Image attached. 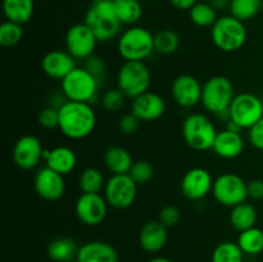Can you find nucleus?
I'll use <instances>...</instances> for the list:
<instances>
[{"mask_svg": "<svg viewBox=\"0 0 263 262\" xmlns=\"http://www.w3.org/2000/svg\"><path fill=\"white\" fill-rule=\"evenodd\" d=\"M134 162L131 153L123 146H109L104 153V164L112 175L128 174Z\"/></svg>", "mask_w": 263, "mask_h": 262, "instance_id": "nucleus-24", "label": "nucleus"}, {"mask_svg": "<svg viewBox=\"0 0 263 262\" xmlns=\"http://www.w3.org/2000/svg\"><path fill=\"white\" fill-rule=\"evenodd\" d=\"M39 125L43 126L44 128H58L59 127V109L48 105L43 108L37 115Z\"/></svg>", "mask_w": 263, "mask_h": 262, "instance_id": "nucleus-38", "label": "nucleus"}, {"mask_svg": "<svg viewBox=\"0 0 263 262\" xmlns=\"http://www.w3.org/2000/svg\"><path fill=\"white\" fill-rule=\"evenodd\" d=\"M23 38V28L20 23L5 21L0 26V45L3 48H12L17 45Z\"/></svg>", "mask_w": 263, "mask_h": 262, "instance_id": "nucleus-35", "label": "nucleus"}, {"mask_svg": "<svg viewBox=\"0 0 263 262\" xmlns=\"http://www.w3.org/2000/svg\"><path fill=\"white\" fill-rule=\"evenodd\" d=\"M33 189L36 194L44 200L54 202L61 199L66 193L64 176L51 170L50 167H41L33 179Z\"/></svg>", "mask_w": 263, "mask_h": 262, "instance_id": "nucleus-15", "label": "nucleus"}, {"mask_svg": "<svg viewBox=\"0 0 263 262\" xmlns=\"http://www.w3.org/2000/svg\"><path fill=\"white\" fill-rule=\"evenodd\" d=\"M180 46V36L175 31L164 28L154 35V51L162 55H170L177 51Z\"/></svg>", "mask_w": 263, "mask_h": 262, "instance_id": "nucleus-33", "label": "nucleus"}, {"mask_svg": "<svg viewBox=\"0 0 263 262\" xmlns=\"http://www.w3.org/2000/svg\"><path fill=\"white\" fill-rule=\"evenodd\" d=\"M248 140L256 149L263 151V117L248 131Z\"/></svg>", "mask_w": 263, "mask_h": 262, "instance_id": "nucleus-42", "label": "nucleus"}, {"mask_svg": "<svg viewBox=\"0 0 263 262\" xmlns=\"http://www.w3.org/2000/svg\"><path fill=\"white\" fill-rule=\"evenodd\" d=\"M192 22L198 27H212L218 20L217 10L210 3H197L189 10Z\"/></svg>", "mask_w": 263, "mask_h": 262, "instance_id": "nucleus-32", "label": "nucleus"}, {"mask_svg": "<svg viewBox=\"0 0 263 262\" xmlns=\"http://www.w3.org/2000/svg\"><path fill=\"white\" fill-rule=\"evenodd\" d=\"M97 113L91 103L67 100L59 108V130L71 140H81L94 133Z\"/></svg>", "mask_w": 263, "mask_h": 262, "instance_id": "nucleus-1", "label": "nucleus"}, {"mask_svg": "<svg viewBox=\"0 0 263 262\" xmlns=\"http://www.w3.org/2000/svg\"><path fill=\"white\" fill-rule=\"evenodd\" d=\"M100 82L85 67H76L61 81V89L67 100L91 103L97 98Z\"/></svg>", "mask_w": 263, "mask_h": 262, "instance_id": "nucleus-6", "label": "nucleus"}, {"mask_svg": "<svg viewBox=\"0 0 263 262\" xmlns=\"http://www.w3.org/2000/svg\"><path fill=\"white\" fill-rule=\"evenodd\" d=\"M148 262H172L171 259H168L167 257H162V256H157L153 257V258L149 259Z\"/></svg>", "mask_w": 263, "mask_h": 262, "instance_id": "nucleus-46", "label": "nucleus"}, {"mask_svg": "<svg viewBox=\"0 0 263 262\" xmlns=\"http://www.w3.org/2000/svg\"><path fill=\"white\" fill-rule=\"evenodd\" d=\"M43 144L37 136L23 135L13 146V162L22 170H32L43 161Z\"/></svg>", "mask_w": 263, "mask_h": 262, "instance_id": "nucleus-16", "label": "nucleus"}, {"mask_svg": "<svg viewBox=\"0 0 263 262\" xmlns=\"http://www.w3.org/2000/svg\"><path fill=\"white\" fill-rule=\"evenodd\" d=\"M108 202L100 193H82L76 200L74 212L80 222L86 226H98L108 215Z\"/></svg>", "mask_w": 263, "mask_h": 262, "instance_id": "nucleus-12", "label": "nucleus"}, {"mask_svg": "<svg viewBox=\"0 0 263 262\" xmlns=\"http://www.w3.org/2000/svg\"><path fill=\"white\" fill-rule=\"evenodd\" d=\"M66 50L73 57L76 61H85L92 54H95V48L99 43L92 31L87 27L85 22L76 23L71 26L66 33Z\"/></svg>", "mask_w": 263, "mask_h": 262, "instance_id": "nucleus-13", "label": "nucleus"}, {"mask_svg": "<svg viewBox=\"0 0 263 262\" xmlns=\"http://www.w3.org/2000/svg\"><path fill=\"white\" fill-rule=\"evenodd\" d=\"M126 95L118 87L109 89L103 94L102 105L107 112L117 113L123 108L126 103Z\"/></svg>", "mask_w": 263, "mask_h": 262, "instance_id": "nucleus-37", "label": "nucleus"}, {"mask_svg": "<svg viewBox=\"0 0 263 262\" xmlns=\"http://www.w3.org/2000/svg\"><path fill=\"white\" fill-rule=\"evenodd\" d=\"M235 97V89L231 80L218 74L208 79L203 85L200 103L205 110L217 116L229 110Z\"/></svg>", "mask_w": 263, "mask_h": 262, "instance_id": "nucleus-7", "label": "nucleus"}, {"mask_svg": "<svg viewBox=\"0 0 263 262\" xmlns=\"http://www.w3.org/2000/svg\"><path fill=\"white\" fill-rule=\"evenodd\" d=\"M163 223L157 221H148L139 231V244L148 253H158L166 247L168 233Z\"/></svg>", "mask_w": 263, "mask_h": 262, "instance_id": "nucleus-20", "label": "nucleus"}, {"mask_svg": "<svg viewBox=\"0 0 263 262\" xmlns=\"http://www.w3.org/2000/svg\"><path fill=\"white\" fill-rule=\"evenodd\" d=\"M85 63L84 67L90 72V73L94 74L99 82L102 84V80L104 79V74H105V63L99 55L97 54H92L91 57H89L87 59H85Z\"/></svg>", "mask_w": 263, "mask_h": 262, "instance_id": "nucleus-41", "label": "nucleus"}, {"mask_svg": "<svg viewBox=\"0 0 263 262\" xmlns=\"http://www.w3.org/2000/svg\"><path fill=\"white\" fill-rule=\"evenodd\" d=\"M139 185L128 174L112 175L105 182L103 195L109 207L116 210H126L135 203Z\"/></svg>", "mask_w": 263, "mask_h": 262, "instance_id": "nucleus-10", "label": "nucleus"}, {"mask_svg": "<svg viewBox=\"0 0 263 262\" xmlns=\"http://www.w3.org/2000/svg\"><path fill=\"white\" fill-rule=\"evenodd\" d=\"M140 122L141 121L134 113H126V115L121 116L120 121H118V130L123 135H133L139 130Z\"/></svg>", "mask_w": 263, "mask_h": 262, "instance_id": "nucleus-40", "label": "nucleus"}, {"mask_svg": "<svg viewBox=\"0 0 263 262\" xmlns=\"http://www.w3.org/2000/svg\"><path fill=\"white\" fill-rule=\"evenodd\" d=\"M213 182L215 180L208 170L203 167H194L182 176L181 193L189 200H202L212 193Z\"/></svg>", "mask_w": 263, "mask_h": 262, "instance_id": "nucleus-14", "label": "nucleus"}, {"mask_svg": "<svg viewBox=\"0 0 263 262\" xmlns=\"http://www.w3.org/2000/svg\"><path fill=\"white\" fill-rule=\"evenodd\" d=\"M117 50L125 61L144 62L154 51V35L141 26H133L118 36Z\"/></svg>", "mask_w": 263, "mask_h": 262, "instance_id": "nucleus-3", "label": "nucleus"}, {"mask_svg": "<svg viewBox=\"0 0 263 262\" xmlns=\"http://www.w3.org/2000/svg\"><path fill=\"white\" fill-rule=\"evenodd\" d=\"M210 4L218 12L230 7V0H210Z\"/></svg>", "mask_w": 263, "mask_h": 262, "instance_id": "nucleus-45", "label": "nucleus"}, {"mask_svg": "<svg viewBox=\"0 0 263 262\" xmlns=\"http://www.w3.org/2000/svg\"><path fill=\"white\" fill-rule=\"evenodd\" d=\"M84 22L92 31L98 41L103 43L117 38L122 27L113 0H94L87 9Z\"/></svg>", "mask_w": 263, "mask_h": 262, "instance_id": "nucleus-2", "label": "nucleus"}, {"mask_svg": "<svg viewBox=\"0 0 263 262\" xmlns=\"http://www.w3.org/2000/svg\"><path fill=\"white\" fill-rule=\"evenodd\" d=\"M76 259L79 262H118V254L109 243L92 240L80 247Z\"/></svg>", "mask_w": 263, "mask_h": 262, "instance_id": "nucleus-22", "label": "nucleus"}, {"mask_svg": "<svg viewBox=\"0 0 263 262\" xmlns=\"http://www.w3.org/2000/svg\"><path fill=\"white\" fill-rule=\"evenodd\" d=\"M152 74L144 62L125 61L117 73V87L130 99L149 91Z\"/></svg>", "mask_w": 263, "mask_h": 262, "instance_id": "nucleus-8", "label": "nucleus"}, {"mask_svg": "<svg viewBox=\"0 0 263 262\" xmlns=\"http://www.w3.org/2000/svg\"><path fill=\"white\" fill-rule=\"evenodd\" d=\"M212 262H243L244 252L235 241H222L212 252Z\"/></svg>", "mask_w": 263, "mask_h": 262, "instance_id": "nucleus-34", "label": "nucleus"}, {"mask_svg": "<svg viewBox=\"0 0 263 262\" xmlns=\"http://www.w3.org/2000/svg\"><path fill=\"white\" fill-rule=\"evenodd\" d=\"M229 116L241 130L251 128L263 117V102L252 92H240L234 98Z\"/></svg>", "mask_w": 263, "mask_h": 262, "instance_id": "nucleus-11", "label": "nucleus"}, {"mask_svg": "<svg viewBox=\"0 0 263 262\" xmlns=\"http://www.w3.org/2000/svg\"><path fill=\"white\" fill-rule=\"evenodd\" d=\"M182 136L187 145L197 152L213 148L218 131L213 121L203 113H192L182 122Z\"/></svg>", "mask_w": 263, "mask_h": 262, "instance_id": "nucleus-5", "label": "nucleus"}, {"mask_svg": "<svg viewBox=\"0 0 263 262\" xmlns=\"http://www.w3.org/2000/svg\"><path fill=\"white\" fill-rule=\"evenodd\" d=\"M257 218H258V213H257L256 207L251 203L243 202L231 208L230 211V223L239 233L254 228Z\"/></svg>", "mask_w": 263, "mask_h": 262, "instance_id": "nucleus-26", "label": "nucleus"}, {"mask_svg": "<svg viewBox=\"0 0 263 262\" xmlns=\"http://www.w3.org/2000/svg\"><path fill=\"white\" fill-rule=\"evenodd\" d=\"M212 194L215 199L225 207H235L247 202L248 198V182L239 175L226 172L215 179Z\"/></svg>", "mask_w": 263, "mask_h": 262, "instance_id": "nucleus-9", "label": "nucleus"}, {"mask_svg": "<svg viewBox=\"0 0 263 262\" xmlns=\"http://www.w3.org/2000/svg\"><path fill=\"white\" fill-rule=\"evenodd\" d=\"M236 243L239 244L244 254L256 256L263 251V230L254 226L248 230L241 231Z\"/></svg>", "mask_w": 263, "mask_h": 262, "instance_id": "nucleus-28", "label": "nucleus"}, {"mask_svg": "<svg viewBox=\"0 0 263 262\" xmlns=\"http://www.w3.org/2000/svg\"><path fill=\"white\" fill-rule=\"evenodd\" d=\"M146 2H157V0H146Z\"/></svg>", "mask_w": 263, "mask_h": 262, "instance_id": "nucleus-47", "label": "nucleus"}, {"mask_svg": "<svg viewBox=\"0 0 263 262\" xmlns=\"http://www.w3.org/2000/svg\"><path fill=\"white\" fill-rule=\"evenodd\" d=\"M170 3L179 10H190L198 0H170Z\"/></svg>", "mask_w": 263, "mask_h": 262, "instance_id": "nucleus-44", "label": "nucleus"}, {"mask_svg": "<svg viewBox=\"0 0 263 262\" xmlns=\"http://www.w3.org/2000/svg\"><path fill=\"white\" fill-rule=\"evenodd\" d=\"M203 85L193 74H180L171 85V95L182 108H193L202 102Z\"/></svg>", "mask_w": 263, "mask_h": 262, "instance_id": "nucleus-17", "label": "nucleus"}, {"mask_svg": "<svg viewBox=\"0 0 263 262\" xmlns=\"http://www.w3.org/2000/svg\"><path fill=\"white\" fill-rule=\"evenodd\" d=\"M117 17L122 25H135L143 15V8L139 0H113Z\"/></svg>", "mask_w": 263, "mask_h": 262, "instance_id": "nucleus-29", "label": "nucleus"}, {"mask_svg": "<svg viewBox=\"0 0 263 262\" xmlns=\"http://www.w3.org/2000/svg\"><path fill=\"white\" fill-rule=\"evenodd\" d=\"M166 112V102L159 94L146 91L134 98L131 103V113L141 122H153L159 120Z\"/></svg>", "mask_w": 263, "mask_h": 262, "instance_id": "nucleus-18", "label": "nucleus"}, {"mask_svg": "<svg viewBox=\"0 0 263 262\" xmlns=\"http://www.w3.org/2000/svg\"><path fill=\"white\" fill-rule=\"evenodd\" d=\"M74 262H79V261H77V259H76V261H74Z\"/></svg>", "mask_w": 263, "mask_h": 262, "instance_id": "nucleus-49", "label": "nucleus"}, {"mask_svg": "<svg viewBox=\"0 0 263 262\" xmlns=\"http://www.w3.org/2000/svg\"><path fill=\"white\" fill-rule=\"evenodd\" d=\"M248 198L252 199H262L263 198V180L254 179L248 182Z\"/></svg>", "mask_w": 263, "mask_h": 262, "instance_id": "nucleus-43", "label": "nucleus"}, {"mask_svg": "<svg viewBox=\"0 0 263 262\" xmlns=\"http://www.w3.org/2000/svg\"><path fill=\"white\" fill-rule=\"evenodd\" d=\"M3 10L7 21L23 26L32 18L35 3L33 0H3Z\"/></svg>", "mask_w": 263, "mask_h": 262, "instance_id": "nucleus-25", "label": "nucleus"}, {"mask_svg": "<svg viewBox=\"0 0 263 262\" xmlns=\"http://www.w3.org/2000/svg\"><path fill=\"white\" fill-rule=\"evenodd\" d=\"M105 179L103 172L95 167H87L79 177V186L82 193H100L104 190Z\"/></svg>", "mask_w": 263, "mask_h": 262, "instance_id": "nucleus-31", "label": "nucleus"}, {"mask_svg": "<svg viewBox=\"0 0 263 262\" xmlns=\"http://www.w3.org/2000/svg\"><path fill=\"white\" fill-rule=\"evenodd\" d=\"M262 12H263V0H262Z\"/></svg>", "mask_w": 263, "mask_h": 262, "instance_id": "nucleus-48", "label": "nucleus"}, {"mask_svg": "<svg viewBox=\"0 0 263 262\" xmlns=\"http://www.w3.org/2000/svg\"><path fill=\"white\" fill-rule=\"evenodd\" d=\"M48 256L51 261L54 262H69L73 257H77V251L79 248L76 247L72 239L62 236L51 240L48 246Z\"/></svg>", "mask_w": 263, "mask_h": 262, "instance_id": "nucleus-27", "label": "nucleus"}, {"mask_svg": "<svg viewBox=\"0 0 263 262\" xmlns=\"http://www.w3.org/2000/svg\"><path fill=\"white\" fill-rule=\"evenodd\" d=\"M229 9L233 17L246 22L262 12V0H230Z\"/></svg>", "mask_w": 263, "mask_h": 262, "instance_id": "nucleus-30", "label": "nucleus"}, {"mask_svg": "<svg viewBox=\"0 0 263 262\" xmlns=\"http://www.w3.org/2000/svg\"><path fill=\"white\" fill-rule=\"evenodd\" d=\"M248 32L244 22L231 14L222 15L211 27V39L220 50L234 53L244 46Z\"/></svg>", "mask_w": 263, "mask_h": 262, "instance_id": "nucleus-4", "label": "nucleus"}, {"mask_svg": "<svg viewBox=\"0 0 263 262\" xmlns=\"http://www.w3.org/2000/svg\"><path fill=\"white\" fill-rule=\"evenodd\" d=\"M128 175H130L131 179H133L136 184L144 185L153 179L154 167L153 164L149 161H146V159H139V161L134 162Z\"/></svg>", "mask_w": 263, "mask_h": 262, "instance_id": "nucleus-36", "label": "nucleus"}, {"mask_svg": "<svg viewBox=\"0 0 263 262\" xmlns=\"http://www.w3.org/2000/svg\"><path fill=\"white\" fill-rule=\"evenodd\" d=\"M45 163L51 170L66 176L76 169L77 156L73 149H71L69 146L59 145L50 149V154Z\"/></svg>", "mask_w": 263, "mask_h": 262, "instance_id": "nucleus-23", "label": "nucleus"}, {"mask_svg": "<svg viewBox=\"0 0 263 262\" xmlns=\"http://www.w3.org/2000/svg\"><path fill=\"white\" fill-rule=\"evenodd\" d=\"M244 146H246V141L241 136V133L225 128L222 131H218L212 151L221 158L234 159L243 153Z\"/></svg>", "mask_w": 263, "mask_h": 262, "instance_id": "nucleus-21", "label": "nucleus"}, {"mask_svg": "<svg viewBox=\"0 0 263 262\" xmlns=\"http://www.w3.org/2000/svg\"><path fill=\"white\" fill-rule=\"evenodd\" d=\"M77 67L76 59L67 50H50L41 59V69L48 77L63 80Z\"/></svg>", "mask_w": 263, "mask_h": 262, "instance_id": "nucleus-19", "label": "nucleus"}, {"mask_svg": "<svg viewBox=\"0 0 263 262\" xmlns=\"http://www.w3.org/2000/svg\"><path fill=\"white\" fill-rule=\"evenodd\" d=\"M180 220H181V212H180V210L176 205H164V207L159 211L158 221L161 223H163L166 228L176 226L177 223L180 222Z\"/></svg>", "mask_w": 263, "mask_h": 262, "instance_id": "nucleus-39", "label": "nucleus"}]
</instances>
